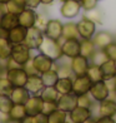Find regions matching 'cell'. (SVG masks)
I'll return each mask as SVG.
<instances>
[{
    "instance_id": "6da1fadb",
    "label": "cell",
    "mask_w": 116,
    "mask_h": 123,
    "mask_svg": "<svg viewBox=\"0 0 116 123\" xmlns=\"http://www.w3.org/2000/svg\"><path fill=\"white\" fill-rule=\"evenodd\" d=\"M39 52L47 55L54 62H58L64 57L63 49H61V42L55 40V39H51V38H47V37L44 38L41 45L39 48Z\"/></svg>"
},
{
    "instance_id": "7a4b0ae2",
    "label": "cell",
    "mask_w": 116,
    "mask_h": 123,
    "mask_svg": "<svg viewBox=\"0 0 116 123\" xmlns=\"http://www.w3.org/2000/svg\"><path fill=\"white\" fill-rule=\"evenodd\" d=\"M10 58H11L15 63H18L19 65L24 67L27 62L32 58L31 49L27 47L25 43L14 44L13 49H11V54H10Z\"/></svg>"
},
{
    "instance_id": "3957f363",
    "label": "cell",
    "mask_w": 116,
    "mask_h": 123,
    "mask_svg": "<svg viewBox=\"0 0 116 123\" xmlns=\"http://www.w3.org/2000/svg\"><path fill=\"white\" fill-rule=\"evenodd\" d=\"M76 24H77V30H79L80 39H92V37L97 31L96 30L97 24L95 21H92L91 19L86 18L85 15H82V18Z\"/></svg>"
},
{
    "instance_id": "277c9868",
    "label": "cell",
    "mask_w": 116,
    "mask_h": 123,
    "mask_svg": "<svg viewBox=\"0 0 116 123\" xmlns=\"http://www.w3.org/2000/svg\"><path fill=\"white\" fill-rule=\"evenodd\" d=\"M5 77L11 82L14 87H25L26 80L29 78V73L25 70L24 67H18L13 69H6Z\"/></svg>"
},
{
    "instance_id": "5b68a950",
    "label": "cell",
    "mask_w": 116,
    "mask_h": 123,
    "mask_svg": "<svg viewBox=\"0 0 116 123\" xmlns=\"http://www.w3.org/2000/svg\"><path fill=\"white\" fill-rule=\"evenodd\" d=\"M44 31L41 29H39L36 26H32V28H29L27 29V33H26V38H25V44L29 47L31 50H39L40 48L41 43L44 40Z\"/></svg>"
},
{
    "instance_id": "8992f818",
    "label": "cell",
    "mask_w": 116,
    "mask_h": 123,
    "mask_svg": "<svg viewBox=\"0 0 116 123\" xmlns=\"http://www.w3.org/2000/svg\"><path fill=\"white\" fill-rule=\"evenodd\" d=\"M92 83L94 82L90 79L87 74L74 77V79H73V93L77 97L82 96V94H87L91 89Z\"/></svg>"
},
{
    "instance_id": "52a82bcc",
    "label": "cell",
    "mask_w": 116,
    "mask_h": 123,
    "mask_svg": "<svg viewBox=\"0 0 116 123\" xmlns=\"http://www.w3.org/2000/svg\"><path fill=\"white\" fill-rule=\"evenodd\" d=\"M31 63H32V67H34L36 73L37 74H42L44 72L50 70L51 68H54L55 62L51 58H49L47 55L39 52L36 55H34V57L31 58Z\"/></svg>"
},
{
    "instance_id": "ba28073f",
    "label": "cell",
    "mask_w": 116,
    "mask_h": 123,
    "mask_svg": "<svg viewBox=\"0 0 116 123\" xmlns=\"http://www.w3.org/2000/svg\"><path fill=\"white\" fill-rule=\"evenodd\" d=\"M89 94L92 97V99L95 100L96 103H99V102H102V100H105L106 98L110 97V89H109L105 80L94 82Z\"/></svg>"
},
{
    "instance_id": "9c48e42d",
    "label": "cell",
    "mask_w": 116,
    "mask_h": 123,
    "mask_svg": "<svg viewBox=\"0 0 116 123\" xmlns=\"http://www.w3.org/2000/svg\"><path fill=\"white\" fill-rule=\"evenodd\" d=\"M63 28L64 23L59 19H49L46 28L44 29V35L47 38L55 39V40H61L63 39Z\"/></svg>"
},
{
    "instance_id": "30bf717a",
    "label": "cell",
    "mask_w": 116,
    "mask_h": 123,
    "mask_svg": "<svg viewBox=\"0 0 116 123\" xmlns=\"http://www.w3.org/2000/svg\"><path fill=\"white\" fill-rule=\"evenodd\" d=\"M61 49L65 58L73 59L77 55H80V38L77 39H63Z\"/></svg>"
},
{
    "instance_id": "8fae6325",
    "label": "cell",
    "mask_w": 116,
    "mask_h": 123,
    "mask_svg": "<svg viewBox=\"0 0 116 123\" xmlns=\"http://www.w3.org/2000/svg\"><path fill=\"white\" fill-rule=\"evenodd\" d=\"M81 4L76 0H66L60 6V14L65 19H74L81 12Z\"/></svg>"
},
{
    "instance_id": "7c38bea8",
    "label": "cell",
    "mask_w": 116,
    "mask_h": 123,
    "mask_svg": "<svg viewBox=\"0 0 116 123\" xmlns=\"http://www.w3.org/2000/svg\"><path fill=\"white\" fill-rule=\"evenodd\" d=\"M70 65H71V70H73L74 77L77 75H84L87 73L90 65V59L85 58L84 55H77V57L70 59Z\"/></svg>"
},
{
    "instance_id": "4fadbf2b",
    "label": "cell",
    "mask_w": 116,
    "mask_h": 123,
    "mask_svg": "<svg viewBox=\"0 0 116 123\" xmlns=\"http://www.w3.org/2000/svg\"><path fill=\"white\" fill-rule=\"evenodd\" d=\"M25 109L27 116H36L42 112L44 108V100L40 97V94H31L29 99L25 102Z\"/></svg>"
},
{
    "instance_id": "5bb4252c",
    "label": "cell",
    "mask_w": 116,
    "mask_h": 123,
    "mask_svg": "<svg viewBox=\"0 0 116 123\" xmlns=\"http://www.w3.org/2000/svg\"><path fill=\"white\" fill-rule=\"evenodd\" d=\"M116 116V99L106 98L97 103V117H115Z\"/></svg>"
},
{
    "instance_id": "9a60e30c",
    "label": "cell",
    "mask_w": 116,
    "mask_h": 123,
    "mask_svg": "<svg viewBox=\"0 0 116 123\" xmlns=\"http://www.w3.org/2000/svg\"><path fill=\"white\" fill-rule=\"evenodd\" d=\"M68 114H69V121L71 123H84L86 119L92 117V109L81 107V105H76Z\"/></svg>"
},
{
    "instance_id": "2e32d148",
    "label": "cell",
    "mask_w": 116,
    "mask_h": 123,
    "mask_svg": "<svg viewBox=\"0 0 116 123\" xmlns=\"http://www.w3.org/2000/svg\"><path fill=\"white\" fill-rule=\"evenodd\" d=\"M56 104H58L59 109L66 112V113H70V112L77 105V96H75L74 93L60 94Z\"/></svg>"
},
{
    "instance_id": "e0dca14e",
    "label": "cell",
    "mask_w": 116,
    "mask_h": 123,
    "mask_svg": "<svg viewBox=\"0 0 116 123\" xmlns=\"http://www.w3.org/2000/svg\"><path fill=\"white\" fill-rule=\"evenodd\" d=\"M36 16H37V13L35 12V9L25 8L23 12L18 15V18H19V25L26 28V29L35 26Z\"/></svg>"
},
{
    "instance_id": "ac0fdd59",
    "label": "cell",
    "mask_w": 116,
    "mask_h": 123,
    "mask_svg": "<svg viewBox=\"0 0 116 123\" xmlns=\"http://www.w3.org/2000/svg\"><path fill=\"white\" fill-rule=\"evenodd\" d=\"M114 40H115V35L107 30H99L92 37V42L95 43L97 49H104L105 47L109 45L110 43H112Z\"/></svg>"
},
{
    "instance_id": "d6986e66",
    "label": "cell",
    "mask_w": 116,
    "mask_h": 123,
    "mask_svg": "<svg viewBox=\"0 0 116 123\" xmlns=\"http://www.w3.org/2000/svg\"><path fill=\"white\" fill-rule=\"evenodd\" d=\"M19 25V18L16 14L9 13V12H4L0 15V29L4 31H9L13 28Z\"/></svg>"
},
{
    "instance_id": "ffe728a7",
    "label": "cell",
    "mask_w": 116,
    "mask_h": 123,
    "mask_svg": "<svg viewBox=\"0 0 116 123\" xmlns=\"http://www.w3.org/2000/svg\"><path fill=\"white\" fill-rule=\"evenodd\" d=\"M45 87L42 83L41 75L40 74H29V78L26 80L25 88L30 92V94H40V92L42 91V88Z\"/></svg>"
},
{
    "instance_id": "44dd1931",
    "label": "cell",
    "mask_w": 116,
    "mask_h": 123,
    "mask_svg": "<svg viewBox=\"0 0 116 123\" xmlns=\"http://www.w3.org/2000/svg\"><path fill=\"white\" fill-rule=\"evenodd\" d=\"M26 33L27 29L21 25H18L13 28L11 30H9L6 33V38L10 42L14 45V44H20V43H24L25 42V38H26Z\"/></svg>"
},
{
    "instance_id": "7402d4cb",
    "label": "cell",
    "mask_w": 116,
    "mask_h": 123,
    "mask_svg": "<svg viewBox=\"0 0 116 123\" xmlns=\"http://www.w3.org/2000/svg\"><path fill=\"white\" fill-rule=\"evenodd\" d=\"M30 96V92L25 87H14L11 94H10V98L14 102V104H25Z\"/></svg>"
},
{
    "instance_id": "603a6c76",
    "label": "cell",
    "mask_w": 116,
    "mask_h": 123,
    "mask_svg": "<svg viewBox=\"0 0 116 123\" xmlns=\"http://www.w3.org/2000/svg\"><path fill=\"white\" fill-rule=\"evenodd\" d=\"M80 49H81L80 54L84 55L87 59H91L92 55L97 50L95 43L92 42V39H80Z\"/></svg>"
},
{
    "instance_id": "cb8c5ba5",
    "label": "cell",
    "mask_w": 116,
    "mask_h": 123,
    "mask_svg": "<svg viewBox=\"0 0 116 123\" xmlns=\"http://www.w3.org/2000/svg\"><path fill=\"white\" fill-rule=\"evenodd\" d=\"M73 79L74 78L71 77H63V78H59L56 84L54 87L56 88V91L60 94H69V93H73Z\"/></svg>"
},
{
    "instance_id": "d4e9b609",
    "label": "cell",
    "mask_w": 116,
    "mask_h": 123,
    "mask_svg": "<svg viewBox=\"0 0 116 123\" xmlns=\"http://www.w3.org/2000/svg\"><path fill=\"white\" fill-rule=\"evenodd\" d=\"M102 75H104V80L111 79V78L116 77V62L111 59H106L104 63L100 65Z\"/></svg>"
},
{
    "instance_id": "484cf974",
    "label": "cell",
    "mask_w": 116,
    "mask_h": 123,
    "mask_svg": "<svg viewBox=\"0 0 116 123\" xmlns=\"http://www.w3.org/2000/svg\"><path fill=\"white\" fill-rule=\"evenodd\" d=\"M26 116H27V113H26V109H25L24 104H14L11 111L9 112L10 121L15 122V123H19L20 121H23Z\"/></svg>"
},
{
    "instance_id": "4316f807",
    "label": "cell",
    "mask_w": 116,
    "mask_h": 123,
    "mask_svg": "<svg viewBox=\"0 0 116 123\" xmlns=\"http://www.w3.org/2000/svg\"><path fill=\"white\" fill-rule=\"evenodd\" d=\"M40 97L42 98L44 102H51V103H56L58 99L60 97V93L56 91V88L54 86L50 87H44L42 91L40 92Z\"/></svg>"
},
{
    "instance_id": "83f0119b",
    "label": "cell",
    "mask_w": 116,
    "mask_h": 123,
    "mask_svg": "<svg viewBox=\"0 0 116 123\" xmlns=\"http://www.w3.org/2000/svg\"><path fill=\"white\" fill-rule=\"evenodd\" d=\"M77 38H80L79 30H77V24L75 21L65 23L63 28V39H77Z\"/></svg>"
},
{
    "instance_id": "f1b7e54d",
    "label": "cell",
    "mask_w": 116,
    "mask_h": 123,
    "mask_svg": "<svg viewBox=\"0 0 116 123\" xmlns=\"http://www.w3.org/2000/svg\"><path fill=\"white\" fill-rule=\"evenodd\" d=\"M13 44L8 40L6 35L0 34V60H6L10 58Z\"/></svg>"
},
{
    "instance_id": "f546056e",
    "label": "cell",
    "mask_w": 116,
    "mask_h": 123,
    "mask_svg": "<svg viewBox=\"0 0 116 123\" xmlns=\"http://www.w3.org/2000/svg\"><path fill=\"white\" fill-rule=\"evenodd\" d=\"M41 75V79H42V83H44V86L45 87H50V86H55L56 84V82L59 79V74H58V72L55 68H51L50 70H46V72H44Z\"/></svg>"
},
{
    "instance_id": "4dcf8cb0",
    "label": "cell",
    "mask_w": 116,
    "mask_h": 123,
    "mask_svg": "<svg viewBox=\"0 0 116 123\" xmlns=\"http://www.w3.org/2000/svg\"><path fill=\"white\" fill-rule=\"evenodd\" d=\"M25 8L26 6H25L24 0H9V1L5 4V10L9 13L16 14V15H19Z\"/></svg>"
},
{
    "instance_id": "1f68e13d",
    "label": "cell",
    "mask_w": 116,
    "mask_h": 123,
    "mask_svg": "<svg viewBox=\"0 0 116 123\" xmlns=\"http://www.w3.org/2000/svg\"><path fill=\"white\" fill-rule=\"evenodd\" d=\"M68 119H69V114L59 108L47 116V123H66Z\"/></svg>"
},
{
    "instance_id": "d6a6232c",
    "label": "cell",
    "mask_w": 116,
    "mask_h": 123,
    "mask_svg": "<svg viewBox=\"0 0 116 123\" xmlns=\"http://www.w3.org/2000/svg\"><path fill=\"white\" fill-rule=\"evenodd\" d=\"M87 75L92 82H100L104 80V75H102V72L100 65H97L95 63H91L90 62V65H89V69H87Z\"/></svg>"
},
{
    "instance_id": "836d02e7",
    "label": "cell",
    "mask_w": 116,
    "mask_h": 123,
    "mask_svg": "<svg viewBox=\"0 0 116 123\" xmlns=\"http://www.w3.org/2000/svg\"><path fill=\"white\" fill-rule=\"evenodd\" d=\"M14 89L11 82L5 75H0V94L1 96H10Z\"/></svg>"
},
{
    "instance_id": "e575fe53",
    "label": "cell",
    "mask_w": 116,
    "mask_h": 123,
    "mask_svg": "<svg viewBox=\"0 0 116 123\" xmlns=\"http://www.w3.org/2000/svg\"><path fill=\"white\" fill-rule=\"evenodd\" d=\"M13 105H14V102L11 100L10 96H1L0 94V112H4V113L9 114Z\"/></svg>"
},
{
    "instance_id": "d590c367",
    "label": "cell",
    "mask_w": 116,
    "mask_h": 123,
    "mask_svg": "<svg viewBox=\"0 0 116 123\" xmlns=\"http://www.w3.org/2000/svg\"><path fill=\"white\" fill-rule=\"evenodd\" d=\"M84 15L86 16V18L91 19L92 21H95L96 24H102L104 15H102V13H101V10H99L97 8L92 9V10H89V12H85Z\"/></svg>"
},
{
    "instance_id": "8d00e7d4",
    "label": "cell",
    "mask_w": 116,
    "mask_h": 123,
    "mask_svg": "<svg viewBox=\"0 0 116 123\" xmlns=\"http://www.w3.org/2000/svg\"><path fill=\"white\" fill-rule=\"evenodd\" d=\"M94 103H96V102L92 99V97L90 96L89 93H87V94H82V96L77 97V105L86 107V108H92Z\"/></svg>"
},
{
    "instance_id": "74e56055",
    "label": "cell",
    "mask_w": 116,
    "mask_h": 123,
    "mask_svg": "<svg viewBox=\"0 0 116 123\" xmlns=\"http://www.w3.org/2000/svg\"><path fill=\"white\" fill-rule=\"evenodd\" d=\"M102 50H104V53L106 54L107 59H111V60L116 62V42L115 40L112 43H110L109 45H106Z\"/></svg>"
},
{
    "instance_id": "f35d334b",
    "label": "cell",
    "mask_w": 116,
    "mask_h": 123,
    "mask_svg": "<svg viewBox=\"0 0 116 123\" xmlns=\"http://www.w3.org/2000/svg\"><path fill=\"white\" fill-rule=\"evenodd\" d=\"M106 59H107V57H106V54L104 53V50L102 49H97L95 52V54L92 55V58L90 59V62H91V63L97 64V65H101Z\"/></svg>"
},
{
    "instance_id": "ab89813d",
    "label": "cell",
    "mask_w": 116,
    "mask_h": 123,
    "mask_svg": "<svg viewBox=\"0 0 116 123\" xmlns=\"http://www.w3.org/2000/svg\"><path fill=\"white\" fill-rule=\"evenodd\" d=\"M49 16L44 13H37V16H36V21H35V26L39 28V29H41L44 31V29L46 28V24L49 21Z\"/></svg>"
},
{
    "instance_id": "60d3db41",
    "label": "cell",
    "mask_w": 116,
    "mask_h": 123,
    "mask_svg": "<svg viewBox=\"0 0 116 123\" xmlns=\"http://www.w3.org/2000/svg\"><path fill=\"white\" fill-rule=\"evenodd\" d=\"M97 3H99V0H81L80 1L81 9L84 12H89V10L97 8Z\"/></svg>"
},
{
    "instance_id": "b9f144b4",
    "label": "cell",
    "mask_w": 116,
    "mask_h": 123,
    "mask_svg": "<svg viewBox=\"0 0 116 123\" xmlns=\"http://www.w3.org/2000/svg\"><path fill=\"white\" fill-rule=\"evenodd\" d=\"M55 109H58V104L56 103H51V102H44V108H42V113H45L46 116H49L54 112Z\"/></svg>"
},
{
    "instance_id": "7bdbcfd3",
    "label": "cell",
    "mask_w": 116,
    "mask_h": 123,
    "mask_svg": "<svg viewBox=\"0 0 116 123\" xmlns=\"http://www.w3.org/2000/svg\"><path fill=\"white\" fill-rule=\"evenodd\" d=\"M41 5V0H25V6L30 9H37Z\"/></svg>"
},
{
    "instance_id": "ee69618b",
    "label": "cell",
    "mask_w": 116,
    "mask_h": 123,
    "mask_svg": "<svg viewBox=\"0 0 116 123\" xmlns=\"http://www.w3.org/2000/svg\"><path fill=\"white\" fill-rule=\"evenodd\" d=\"M32 118H34L35 123H47V116L45 113H42V112L36 116H32Z\"/></svg>"
},
{
    "instance_id": "f6af8a7d",
    "label": "cell",
    "mask_w": 116,
    "mask_h": 123,
    "mask_svg": "<svg viewBox=\"0 0 116 123\" xmlns=\"http://www.w3.org/2000/svg\"><path fill=\"white\" fill-rule=\"evenodd\" d=\"M106 82V84L110 89V96H114V92H115V89H116V77L115 78H111V79H107V80H105Z\"/></svg>"
},
{
    "instance_id": "bcb514c9",
    "label": "cell",
    "mask_w": 116,
    "mask_h": 123,
    "mask_svg": "<svg viewBox=\"0 0 116 123\" xmlns=\"http://www.w3.org/2000/svg\"><path fill=\"white\" fill-rule=\"evenodd\" d=\"M96 123H116L114 117H97Z\"/></svg>"
},
{
    "instance_id": "7dc6e473",
    "label": "cell",
    "mask_w": 116,
    "mask_h": 123,
    "mask_svg": "<svg viewBox=\"0 0 116 123\" xmlns=\"http://www.w3.org/2000/svg\"><path fill=\"white\" fill-rule=\"evenodd\" d=\"M9 122H11L9 114L4 113V112H0V123H9Z\"/></svg>"
},
{
    "instance_id": "c3c4849f",
    "label": "cell",
    "mask_w": 116,
    "mask_h": 123,
    "mask_svg": "<svg viewBox=\"0 0 116 123\" xmlns=\"http://www.w3.org/2000/svg\"><path fill=\"white\" fill-rule=\"evenodd\" d=\"M19 123H35L34 122V118H32V116H26L23 121H20Z\"/></svg>"
},
{
    "instance_id": "681fc988",
    "label": "cell",
    "mask_w": 116,
    "mask_h": 123,
    "mask_svg": "<svg viewBox=\"0 0 116 123\" xmlns=\"http://www.w3.org/2000/svg\"><path fill=\"white\" fill-rule=\"evenodd\" d=\"M55 0H41V4L42 5H51Z\"/></svg>"
},
{
    "instance_id": "f907efd6",
    "label": "cell",
    "mask_w": 116,
    "mask_h": 123,
    "mask_svg": "<svg viewBox=\"0 0 116 123\" xmlns=\"http://www.w3.org/2000/svg\"><path fill=\"white\" fill-rule=\"evenodd\" d=\"M84 123H96V118H95V117H90V118L86 119Z\"/></svg>"
},
{
    "instance_id": "816d5d0a",
    "label": "cell",
    "mask_w": 116,
    "mask_h": 123,
    "mask_svg": "<svg viewBox=\"0 0 116 123\" xmlns=\"http://www.w3.org/2000/svg\"><path fill=\"white\" fill-rule=\"evenodd\" d=\"M8 1H9V0H0V4H1V5H5Z\"/></svg>"
},
{
    "instance_id": "f5cc1de1",
    "label": "cell",
    "mask_w": 116,
    "mask_h": 123,
    "mask_svg": "<svg viewBox=\"0 0 116 123\" xmlns=\"http://www.w3.org/2000/svg\"><path fill=\"white\" fill-rule=\"evenodd\" d=\"M114 98L116 99V89H115V92H114Z\"/></svg>"
},
{
    "instance_id": "db71d44e",
    "label": "cell",
    "mask_w": 116,
    "mask_h": 123,
    "mask_svg": "<svg viewBox=\"0 0 116 123\" xmlns=\"http://www.w3.org/2000/svg\"><path fill=\"white\" fill-rule=\"evenodd\" d=\"M60 1H61V3H64V1H66V0H60Z\"/></svg>"
},
{
    "instance_id": "11a10c76",
    "label": "cell",
    "mask_w": 116,
    "mask_h": 123,
    "mask_svg": "<svg viewBox=\"0 0 116 123\" xmlns=\"http://www.w3.org/2000/svg\"><path fill=\"white\" fill-rule=\"evenodd\" d=\"M115 42H116V34H115Z\"/></svg>"
},
{
    "instance_id": "9f6ffc18",
    "label": "cell",
    "mask_w": 116,
    "mask_h": 123,
    "mask_svg": "<svg viewBox=\"0 0 116 123\" xmlns=\"http://www.w3.org/2000/svg\"><path fill=\"white\" fill-rule=\"evenodd\" d=\"M9 123H15V122H9Z\"/></svg>"
},
{
    "instance_id": "6f0895ef",
    "label": "cell",
    "mask_w": 116,
    "mask_h": 123,
    "mask_svg": "<svg viewBox=\"0 0 116 123\" xmlns=\"http://www.w3.org/2000/svg\"><path fill=\"white\" fill-rule=\"evenodd\" d=\"M76 1H81V0H76Z\"/></svg>"
},
{
    "instance_id": "680465c9",
    "label": "cell",
    "mask_w": 116,
    "mask_h": 123,
    "mask_svg": "<svg viewBox=\"0 0 116 123\" xmlns=\"http://www.w3.org/2000/svg\"><path fill=\"white\" fill-rule=\"evenodd\" d=\"M0 15H1V13H0Z\"/></svg>"
},
{
    "instance_id": "91938a15",
    "label": "cell",
    "mask_w": 116,
    "mask_h": 123,
    "mask_svg": "<svg viewBox=\"0 0 116 123\" xmlns=\"http://www.w3.org/2000/svg\"><path fill=\"white\" fill-rule=\"evenodd\" d=\"M66 123H69V122H66Z\"/></svg>"
},
{
    "instance_id": "94428289",
    "label": "cell",
    "mask_w": 116,
    "mask_h": 123,
    "mask_svg": "<svg viewBox=\"0 0 116 123\" xmlns=\"http://www.w3.org/2000/svg\"><path fill=\"white\" fill-rule=\"evenodd\" d=\"M99 1H100V0H99Z\"/></svg>"
},
{
    "instance_id": "6125c7cd",
    "label": "cell",
    "mask_w": 116,
    "mask_h": 123,
    "mask_svg": "<svg viewBox=\"0 0 116 123\" xmlns=\"http://www.w3.org/2000/svg\"><path fill=\"white\" fill-rule=\"evenodd\" d=\"M24 1H25V0H24Z\"/></svg>"
},
{
    "instance_id": "be15d7a7",
    "label": "cell",
    "mask_w": 116,
    "mask_h": 123,
    "mask_svg": "<svg viewBox=\"0 0 116 123\" xmlns=\"http://www.w3.org/2000/svg\"><path fill=\"white\" fill-rule=\"evenodd\" d=\"M0 62H1V60H0Z\"/></svg>"
}]
</instances>
